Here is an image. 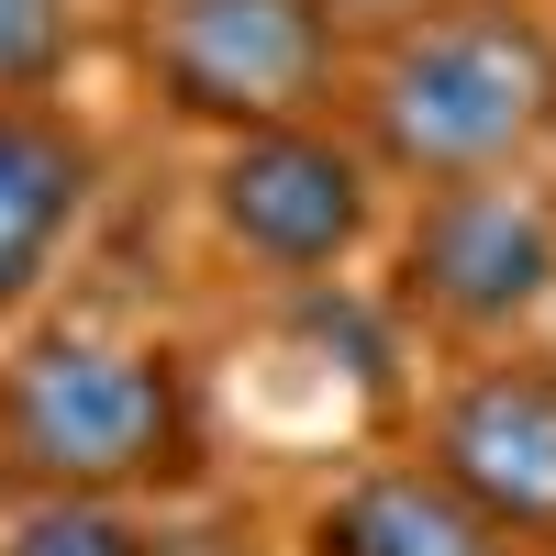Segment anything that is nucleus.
I'll return each instance as SVG.
<instances>
[{"label":"nucleus","instance_id":"nucleus-1","mask_svg":"<svg viewBox=\"0 0 556 556\" xmlns=\"http://www.w3.org/2000/svg\"><path fill=\"white\" fill-rule=\"evenodd\" d=\"M345 123L401 190L513 178L556 146V23L534 0H445L356 56Z\"/></svg>","mask_w":556,"mask_h":556},{"label":"nucleus","instance_id":"nucleus-2","mask_svg":"<svg viewBox=\"0 0 556 556\" xmlns=\"http://www.w3.org/2000/svg\"><path fill=\"white\" fill-rule=\"evenodd\" d=\"M0 479L23 501H156L201 479V379L178 345L45 323L0 356Z\"/></svg>","mask_w":556,"mask_h":556},{"label":"nucleus","instance_id":"nucleus-3","mask_svg":"<svg viewBox=\"0 0 556 556\" xmlns=\"http://www.w3.org/2000/svg\"><path fill=\"white\" fill-rule=\"evenodd\" d=\"M134 67L178 123L235 146V134L323 123L356 78V45L312 0H146L134 12Z\"/></svg>","mask_w":556,"mask_h":556},{"label":"nucleus","instance_id":"nucleus-4","mask_svg":"<svg viewBox=\"0 0 556 556\" xmlns=\"http://www.w3.org/2000/svg\"><path fill=\"white\" fill-rule=\"evenodd\" d=\"M390 301L424 334L468 345V356L523 345V323L556 312V190L534 167L412 190L401 256H390Z\"/></svg>","mask_w":556,"mask_h":556},{"label":"nucleus","instance_id":"nucleus-5","mask_svg":"<svg viewBox=\"0 0 556 556\" xmlns=\"http://www.w3.org/2000/svg\"><path fill=\"white\" fill-rule=\"evenodd\" d=\"M379 190H390V167L334 112L278 123V134H235L212 156V178H201L212 235L256 278H290V290H323L334 267H356V245L379 235Z\"/></svg>","mask_w":556,"mask_h":556},{"label":"nucleus","instance_id":"nucleus-6","mask_svg":"<svg viewBox=\"0 0 556 556\" xmlns=\"http://www.w3.org/2000/svg\"><path fill=\"white\" fill-rule=\"evenodd\" d=\"M424 456L523 556H556V356H534V345L468 356L424 401Z\"/></svg>","mask_w":556,"mask_h":556},{"label":"nucleus","instance_id":"nucleus-7","mask_svg":"<svg viewBox=\"0 0 556 556\" xmlns=\"http://www.w3.org/2000/svg\"><path fill=\"white\" fill-rule=\"evenodd\" d=\"M301 556H523V545L412 445V456H356L301 513Z\"/></svg>","mask_w":556,"mask_h":556},{"label":"nucleus","instance_id":"nucleus-8","mask_svg":"<svg viewBox=\"0 0 556 556\" xmlns=\"http://www.w3.org/2000/svg\"><path fill=\"white\" fill-rule=\"evenodd\" d=\"M89 190H101V146H89L56 101L0 112V323L56 278Z\"/></svg>","mask_w":556,"mask_h":556},{"label":"nucleus","instance_id":"nucleus-9","mask_svg":"<svg viewBox=\"0 0 556 556\" xmlns=\"http://www.w3.org/2000/svg\"><path fill=\"white\" fill-rule=\"evenodd\" d=\"M0 556H167V523L146 501H12Z\"/></svg>","mask_w":556,"mask_h":556},{"label":"nucleus","instance_id":"nucleus-10","mask_svg":"<svg viewBox=\"0 0 556 556\" xmlns=\"http://www.w3.org/2000/svg\"><path fill=\"white\" fill-rule=\"evenodd\" d=\"M78 67V0H0V112L56 101Z\"/></svg>","mask_w":556,"mask_h":556},{"label":"nucleus","instance_id":"nucleus-11","mask_svg":"<svg viewBox=\"0 0 556 556\" xmlns=\"http://www.w3.org/2000/svg\"><path fill=\"white\" fill-rule=\"evenodd\" d=\"M312 12L334 23V34L356 45V56H367V45H390V34H412L424 12H445V0H312Z\"/></svg>","mask_w":556,"mask_h":556},{"label":"nucleus","instance_id":"nucleus-12","mask_svg":"<svg viewBox=\"0 0 556 556\" xmlns=\"http://www.w3.org/2000/svg\"><path fill=\"white\" fill-rule=\"evenodd\" d=\"M12 501H23V490H12V479H0V523H12Z\"/></svg>","mask_w":556,"mask_h":556}]
</instances>
